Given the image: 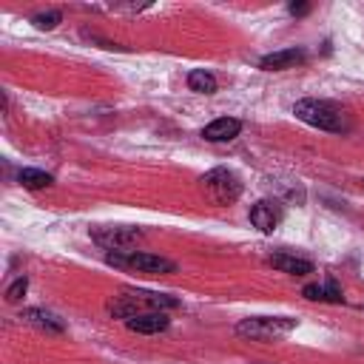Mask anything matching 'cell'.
<instances>
[{"label": "cell", "mask_w": 364, "mask_h": 364, "mask_svg": "<svg viewBox=\"0 0 364 364\" xmlns=\"http://www.w3.org/2000/svg\"><path fill=\"white\" fill-rule=\"evenodd\" d=\"M299 327V318L293 316H250L236 324V333L253 341H276L290 336Z\"/></svg>", "instance_id": "obj_1"}, {"label": "cell", "mask_w": 364, "mask_h": 364, "mask_svg": "<svg viewBox=\"0 0 364 364\" xmlns=\"http://www.w3.org/2000/svg\"><path fill=\"white\" fill-rule=\"evenodd\" d=\"M293 114L318 131H344L347 128L341 111L336 105H330L327 100H299L293 105Z\"/></svg>", "instance_id": "obj_2"}, {"label": "cell", "mask_w": 364, "mask_h": 364, "mask_svg": "<svg viewBox=\"0 0 364 364\" xmlns=\"http://www.w3.org/2000/svg\"><path fill=\"white\" fill-rule=\"evenodd\" d=\"M105 262L117 267H131L139 273H156V276L176 273V262L156 253H145V250H114V253H105Z\"/></svg>", "instance_id": "obj_3"}, {"label": "cell", "mask_w": 364, "mask_h": 364, "mask_svg": "<svg viewBox=\"0 0 364 364\" xmlns=\"http://www.w3.org/2000/svg\"><path fill=\"white\" fill-rule=\"evenodd\" d=\"M199 182H202V191L208 193V199L213 205H230L242 193V179L230 168H213Z\"/></svg>", "instance_id": "obj_4"}, {"label": "cell", "mask_w": 364, "mask_h": 364, "mask_svg": "<svg viewBox=\"0 0 364 364\" xmlns=\"http://www.w3.org/2000/svg\"><path fill=\"white\" fill-rule=\"evenodd\" d=\"M91 239L97 245H102L105 250H128L136 242H142V230L125 228V225H111V228H94Z\"/></svg>", "instance_id": "obj_5"}, {"label": "cell", "mask_w": 364, "mask_h": 364, "mask_svg": "<svg viewBox=\"0 0 364 364\" xmlns=\"http://www.w3.org/2000/svg\"><path fill=\"white\" fill-rule=\"evenodd\" d=\"M307 60V54L301 48H282V51H270L259 60V65L264 71H284V68H296Z\"/></svg>", "instance_id": "obj_6"}, {"label": "cell", "mask_w": 364, "mask_h": 364, "mask_svg": "<svg viewBox=\"0 0 364 364\" xmlns=\"http://www.w3.org/2000/svg\"><path fill=\"white\" fill-rule=\"evenodd\" d=\"M267 264L276 267L279 273H287V276H307V273H313V262L301 259V256H293V253H270Z\"/></svg>", "instance_id": "obj_7"}, {"label": "cell", "mask_w": 364, "mask_h": 364, "mask_svg": "<svg viewBox=\"0 0 364 364\" xmlns=\"http://www.w3.org/2000/svg\"><path fill=\"white\" fill-rule=\"evenodd\" d=\"M168 324H171V318H168L162 310L139 313V316H134V318L125 321L128 330H134V333H145V336H151V333H162V330H168Z\"/></svg>", "instance_id": "obj_8"}, {"label": "cell", "mask_w": 364, "mask_h": 364, "mask_svg": "<svg viewBox=\"0 0 364 364\" xmlns=\"http://www.w3.org/2000/svg\"><path fill=\"white\" fill-rule=\"evenodd\" d=\"M20 318L28 321V324H34V327H40V330H46V333H63L65 330V321L57 313L43 310V307H26L20 313Z\"/></svg>", "instance_id": "obj_9"}, {"label": "cell", "mask_w": 364, "mask_h": 364, "mask_svg": "<svg viewBox=\"0 0 364 364\" xmlns=\"http://www.w3.org/2000/svg\"><path fill=\"white\" fill-rule=\"evenodd\" d=\"M239 131H242V122H239V119H233V117H219V119H213L210 125L202 128V136H205L208 142H228V139L239 136Z\"/></svg>", "instance_id": "obj_10"}, {"label": "cell", "mask_w": 364, "mask_h": 364, "mask_svg": "<svg viewBox=\"0 0 364 364\" xmlns=\"http://www.w3.org/2000/svg\"><path fill=\"white\" fill-rule=\"evenodd\" d=\"M279 216H282L279 208L273 202H267V199H262V202H256L250 208V225L259 228L262 233H273V228L279 225Z\"/></svg>", "instance_id": "obj_11"}, {"label": "cell", "mask_w": 364, "mask_h": 364, "mask_svg": "<svg viewBox=\"0 0 364 364\" xmlns=\"http://www.w3.org/2000/svg\"><path fill=\"white\" fill-rule=\"evenodd\" d=\"M301 296L307 301H327V304H341L344 296H341V287L336 282H327V284H304Z\"/></svg>", "instance_id": "obj_12"}, {"label": "cell", "mask_w": 364, "mask_h": 364, "mask_svg": "<svg viewBox=\"0 0 364 364\" xmlns=\"http://www.w3.org/2000/svg\"><path fill=\"white\" fill-rule=\"evenodd\" d=\"M17 182H20L23 188H28V191H40V188L54 185V176L46 173V171H40V168H20Z\"/></svg>", "instance_id": "obj_13"}, {"label": "cell", "mask_w": 364, "mask_h": 364, "mask_svg": "<svg viewBox=\"0 0 364 364\" xmlns=\"http://www.w3.org/2000/svg\"><path fill=\"white\" fill-rule=\"evenodd\" d=\"M188 88L196 91V94H213L216 91V77L205 68H193L188 74Z\"/></svg>", "instance_id": "obj_14"}, {"label": "cell", "mask_w": 364, "mask_h": 364, "mask_svg": "<svg viewBox=\"0 0 364 364\" xmlns=\"http://www.w3.org/2000/svg\"><path fill=\"white\" fill-rule=\"evenodd\" d=\"M63 20V14L60 11H40V14H34L31 17V23L40 28V31H51V28H57V23Z\"/></svg>", "instance_id": "obj_15"}, {"label": "cell", "mask_w": 364, "mask_h": 364, "mask_svg": "<svg viewBox=\"0 0 364 364\" xmlns=\"http://www.w3.org/2000/svg\"><path fill=\"white\" fill-rule=\"evenodd\" d=\"M26 290H28V279H26V276H17V279L6 287V301H9V304H17V301L26 296Z\"/></svg>", "instance_id": "obj_16"}, {"label": "cell", "mask_w": 364, "mask_h": 364, "mask_svg": "<svg viewBox=\"0 0 364 364\" xmlns=\"http://www.w3.org/2000/svg\"><path fill=\"white\" fill-rule=\"evenodd\" d=\"M287 11H290V14H296V17H301V14H307V11H310V6H307V3H290V6H287Z\"/></svg>", "instance_id": "obj_17"}]
</instances>
